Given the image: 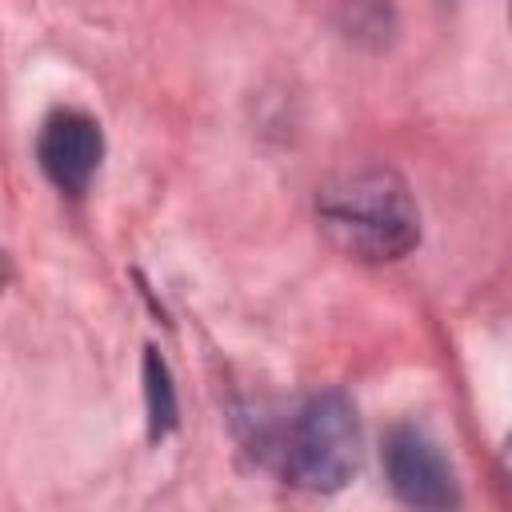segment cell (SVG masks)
Here are the masks:
<instances>
[{"label":"cell","instance_id":"6da1fadb","mask_svg":"<svg viewBox=\"0 0 512 512\" xmlns=\"http://www.w3.org/2000/svg\"><path fill=\"white\" fill-rule=\"evenodd\" d=\"M324 236L352 260L388 264L416 248L420 212L408 184L388 168H356L328 180L316 196Z\"/></svg>","mask_w":512,"mask_h":512},{"label":"cell","instance_id":"7a4b0ae2","mask_svg":"<svg viewBox=\"0 0 512 512\" xmlns=\"http://www.w3.org/2000/svg\"><path fill=\"white\" fill-rule=\"evenodd\" d=\"M264 456L276 472L308 492H336L360 464V424L340 392H316L280 416L264 440Z\"/></svg>","mask_w":512,"mask_h":512},{"label":"cell","instance_id":"3957f363","mask_svg":"<svg viewBox=\"0 0 512 512\" xmlns=\"http://www.w3.org/2000/svg\"><path fill=\"white\" fill-rule=\"evenodd\" d=\"M100 156H104L100 124L76 108H56L36 136V160H40L44 176L60 192H72V196H80L88 188V180L100 168Z\"/></svg>","mask_w":512,"mask_h":512},{"label":"cell","instance_id":"277c9868","mask_svg":"<svg viewBox=\"0 0 512 512\" xmlns=\"http://www.w3.org/2000/svg\"><path fill=\"white\" fill-rule=\"evenodd\" d=\"M384 468L396 496L412 508H452L460 500L456 480L440 448L420 428H392L384 440Z\"/></svg>","mask_w":512,"mask_h":512},{"label":"cell","instance_id":"5b68a950","mask_svg":"<svg viewBox=\"0 0 512 512\" xmlns=\"http://www.w3.org/2000/svg\"><path fill=\"white\" fill-rule=\"evenodd\" d=\"M144 396H148V428L160 440L176 428V392H172L168 364L160 360L156 348L144 352Z\"/></svg>","mask_w":512,"mask_h":512},{"label":"cell","instance_id":"8992f818","mask_svg":"<svg viewBox=\"0 0 512 512\" xmlns=\"http://www.w3.org/2000/svg\"><path fill=\"white\" fill-rule=\"evenodd\" d=\"M8 288V260H4V252H0V292Z\"/></svg>","mask_w":512,"mask_h":512}]
</instances>
